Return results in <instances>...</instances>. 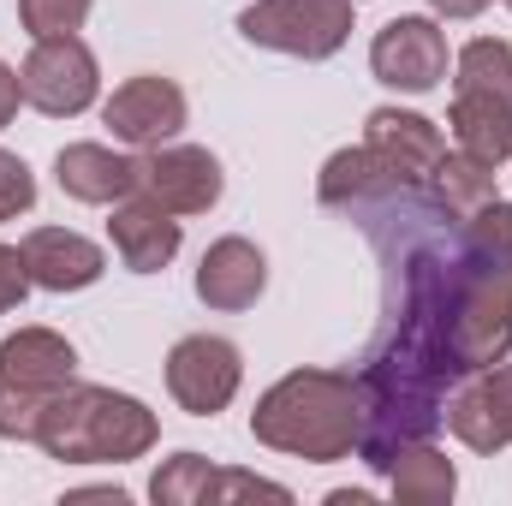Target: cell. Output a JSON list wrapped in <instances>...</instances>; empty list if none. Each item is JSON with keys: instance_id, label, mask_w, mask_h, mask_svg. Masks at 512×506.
Segmentation results:
<instances>
[{"instance_id": "cell-9", "label": "cell", "mask_w": 512, "mask_h": 506, "mask_svg": "<svg viewBox=\"0 0 512 506\" xmlns=\"http://www.w3.org/2000/svg\"><path fill=\"white\" fill-rule=\"evenodd\" d=\"M221 161L197 143H155L137 161V197L161 203L167 215H203L221 203Z\"/></svg>"}, {"instance_id": "cell-12", "label": "cell", "mask_w": 512, "mask_h": 506, "mask_svg": "<svg viewBox=\"0 0 512 506\" xmlns=\"http://www.w3.org/2000/svg\"><path fill=\"white\" fill-rule=\"evenodd\" d=\"M149 495L161 506H221V501H292L280 483H262L251 471H215L203 453H173L161 471H155V483H149Z\"/></svg>"}, {"instance_id": "cell-7", "label": "cell", "mask_w": 512, "mask_h": 506, "mask_svg": "<svg viewBox=\"0 0 512 506\" xmlns=\"http://www.w3.org/2000/svg\"><path fill=\"white\" fill-rule=\"evenodd\" d=\"M18 84H24V102L48 120H72L96 102L102 90V72H96V54L84 36H42L30 48V60L18 66Z\"/></svg>"}, {"instance_id": "cell-5", "label": "cell", "mask_w": 512, "mask_h": 506, "mask_svg": "<svg viewBox=\"0 0 512 506\" xmlns=\"http://www.w3.org/2000/svg\"><path fill=\"white\" fill-rule=\"evenodd\" d=\"M78 381V352L54 328H18L0 340V435L36 441V423L60 387Z\"/></svg>"}, {"instance_id": "cell-23", "label": "cell", "mask_w": 512, "mask_h": 506, "mask_svg": "<svg viewBox=\"0 0 512 506\" xmlns=\"http://www.w3.org/2000/svg\"><path fill=\"white\" fill-rule=\"evenodd\" d=\"M453 90H489V96H512V42L501 36H477L459 48V78Z\"/></svg>"}, {"instance_id": "cell-21", "label": "cell", "mask_w": 512, "mask_h": 506, "mask_svg": "<svg viewBox=\"0 0 512 506\" xmlns=\"http://www.w3.org/2000/svg\"><path fill=\"white\" fill-rule=\"evenodd\" d=\"M387 483H393V501L399 506H447L453 489H459V471H453V459H447L441 447L411 441V447L393 453Z\"/></svg>"}, {"instance_id": "cell-10", "label": "cell", "mask_w": 512, "mask_h": 506, "mask_svg": "<svg viewBox=\"0 0 512 506\" xmlns=\"http://www.w3.org/2000/svg\"><path fill=\"white\" fill-rule=\"evenodd\" d=\"M370 72L382 78L387 90L405 96H429L447 78V36L435 18H393L376 30L370 42Z\"/></svg>"}, {"instance_id": "cell-30", "label": "cell", "mask_w": 512, "mask_h": 506, "mask_svg": "<svg viewBox=\"0 0 512 506\" xmlns=\"http://www.w3.org/2000/svg\"><path fill=\"white\" fill-rule=\"evenodd\" d=\"M507 6H512V0H507Z\"/></svg>"}, {"instance_id": "cell-22", "label": "cell", "mask_w": 512, "mask_h": 506, "mask_svg": "<svg viewBox=\"0 0 512 506\" xmlns=\"http://www.w3.org/2000/svg\"><path fill=\"white\" fill-rule=\"evenodd\" d=\"M435 197H441V209L453 215V221H471L483 203H495V167L489 161H477V155H441V167H435Z\"/></svg>"}, {"instance_id": "cell-16", "label": "cell", "mask_w": 512, "mask_h": 506, "mask_svg": "<svg viewBox=\"0 0 512 506\" xmlns=\"http://www.w3.org/2000/svg\"><path fill=\"white\" fill-rule=\"evenodd\" d=\"M108 233H114V251L126 262L131 274H161L173 256H179V221L161 209V203H149V197H120L114 203V221H108Z\"/></svg>"}, {"instance_id": "cell-27", "label": "cell", "mask_w": 512, "mask_h": 506, "mask_svg": "<svg viewBox=\"0 0 512 506\" xmlns=\"http://www.w3.org/2000/svg\"><path fill=\"white\" fill-rule=\"evenodd\" d=\"M24 292H30L24 256L12 251V245H0V316H6V310H18V304H24Z\"/></svg>"}, {"instance_id": "cell-11", "label": "cell", "mask_w": 512, "mask_h": 506, "mask_svg": "<svg viewBox=\"0 0 512 506\" xmlns=\"http://www.w3.org/2000/svg\"><path fill=\"white\" fill-rule=\"evenodd\" d=\"M102 126L114 131L120 143H131V149H155V143L179 137V126H185V90H179L173 78H155V72L126 78V84L108 96Z\"/></svg>"}, {"instance_id": "cell-18", "label": "cell", "mask_w": 512, "mask_h": 506, "mask_svg": "<svg viewBox=\"0 0 512 506\" xmlns=\"http://www.w3.org/2000/svg\"><path fill=\"white\" fill-rule=\"evenodd\" d=\"M54 179L72 203H120L137 191V161L108 143H66L54 155Z\"/></svg>"}, {"instance_id": "cell-4", "label": "cell", "mask_w": 512, "mask_h": 506, "mask_svg": "<svg viewBox=\"0 0 512 506\" xmlns=\"http://www.w3.org/2000/svg\"><path fill=\"white\" fill-rule=\"evenodd\" d=\"M447 340H453V364L465 370H489L512 352V262L465 251L453 262L447 280Z\"/></svg>"}, {"instance_id": "cell-3", "label": "cell", "mask_w": 512, "mask_h": 506, "mask_svg": "<svg viewBox=\"0 0 512 506\" xmlns=\"http://www.w3.org/2000/svg\"><path fill=\"white\" fill-rule=\"evenodd\" d=\"M155 435H161V423L143 399L114 393V387H90V381L60 387L36 423V447L60 465H126L155 447Z\"/></svg>"}, {"instance_id": "cell-15", "label": "cell", "mask_w": 512, "mask_h": 506, "mask_svg": "<svg viewBox=\"0 0 512 506\" xmlns=\"http://www.w3.org/2000/svg\"><path fill=\"white\" fill-rule=\"evenodd\" d=\"M364 143L382 155L387 167L399 173V179H435V167H441V155H447V137L435 120H423V114H405V108H376L370 120H364Z\"/></svg>"}, {"instance_id": "cell-2", "label": "cell", "mask_w": 512, "mask_h": 506, "mask_svg": "<svg viewBox=\"0 0 512 506\" xmlns=\"http://www.w3.org/2000/svg\"><path fill=\"white\" fill-rule=\"evenodd\" d=\"M358 429H364V399H358V381L340 370H292L251 411V435L262 447L310 465L346 459L358 447Z\"/></svg>"}, {"instance_id": "cell-28", "label": "cell", "mask_w": 512, "mask_h": 506, "mask_svg": "<svg viewBox=\"0 0 512 506\" xmlns=\"http://www.w3.org/2000/svg\"><path fill=\"white\" fill-rule=\"evenodd\" d=\"M18 102H24V84H18L12 66H0V131H6V120L18 114Z\"/></svg>"}, {"instance_id": "cell-20", "label": "cell", "mask_w": 512, "mask_h": 506, "mask_svg": "<svg viewBox=\"0 0 512 506\" xmlns=\"http://www.w3.org/2000/svg\"><path fill=\"white\" fill-rule=\"evenodd\" d=\"M453 137L465 155L501 167L512 155V96H489V90H453Z\"/></svg>"}, {"instance_id": "cell-8", "label": "cell", "mask_w": 512, "mask_h": 506, "mask_svg": "<svg viewBox=\"0 0 512 506\" xmlns=\"http://www.w3.org/2000/svg\"><path fill=\"white\" fill-rule=\"evenodd\" d=\"M239 381H245V358H239V346L221 340V334H185V340L167 352V393H173L179 411H191V417L227 411L233 393H239Z\"/></svg>"}, {"instance_id": "cell-25", "label": "cell", "mask_w": 512, "mask_h": 506, "mask_svg": "<svg viewBox=\"0 0 512 506\" xmlns=\"http://www.w3.org/2000/svg\"><path fill=\"white\" fill-rule=\"evenodd\" d=\"M465 251L495 256V262H512V203H483L471 221H465Z\"/></svg>"}, {"instance_id": "cell-24", "label": "cell", "mask_w": 512, "mask_h": 506, "mask_svg": "<svg viewBox=\"0 0 512 506\" xmlns=\"http://www.w3.org/2000/svg\"><path fill=\"white\" fill-rule=\"evenodd\" d=\"M90 18V0H18V24L42 42V36H78Z\"/></svg>"}, {"instance_id": "cell-6", "label": "cell", "mask_w": 512, "mask_h": 506, "mask_svg": "<svg viewBox=\"0 0 512 506\" xmlns=\"http://www.w3.org/2000/svg\"><path fill=\"white\" fill-rule=\"evenodd\" d=\"M358 0H256L239 12V36L292 60H328L352 36Z\"/></svg>"}, {"instance_id": "cell-29", "label": "cell", "mask_w": 512, "mask_h": 506, "mask_svg": "<svg viewBox=\"0 0 512 506\" xmlns=\"http://www.w3.org/2000/svg\"><path fill=\"white\" fill-rule=\"evenodd\" d=\"M441 18H477V12H489L495 0H429Z\"/></svg>"}, {"instance_id": "cell-1", "label": "cell", "mask_w": 512, "mask_h": 506, "mask_svg": "<svg viewBox=\"0 0 512 506\" xmlns=\"http://www.w3.org/2000/svg\"><path fill=\"white\" fill-rule=\"evenodd\" d=\"M447 280H453L447 256H417L405 268L399 316L358 376V399H364L358 453L376 471L393 465L399 447L429 441L435 423L447 417L441 399H447V381L459 376L453 340H447Z\"/></svg>"}, {"instance_id": "cell-26", "label": "cell", "mask_w": 512, "mask_h": 506, "mask_svg": "<svg viewBox=\"0 0 512 506\" xmlns=\"http://www.w3.org/2000/svg\"><path fill=\"white\" fill-rule=\"evenodd\" d=\"M30 209H36V179L12 149H0V221H18Z\"/></svg>"}, {"instance_id": "cell-13", "label": "cell", "mask_w": 512, "mask_h": 506, "mask_svg": "<svg viewBox=\"0 0 512 506\" xmlns=\"http://www.w3.org/2000/svg\"><path fill=\"white\" fill-rule=\"evenodd\" d=\"M447 429H453L471 453H501V447H512V364L507 358L489 364V370H477L471 387L453 393Z\"/></svg>"}, {"instance_id": "cell-14", "label": "cell", "mask_w": 512, "mask_h": 506, "mask_svg": "<svg viewBox=\"0 0 512 506\" xmlns=\"http://www.w3.org/2000/svg\"><path fill=\"white\" fill-rule=\"evenodd\" d=\"M18 256H24L30 286H42V292H84V286H96L102 268H108L102 245H90V239L72 233V227H36V233H24Z\"/></svg>"}, {"instance_id": "cell-17", "label": "cell", "mask_w": 512, "mask_h": 506, "mask_svg": "<svg viewBox=\"0 0 512 506\" xmlns=\"http://www.w3.org/2000/svg\"><path fill=\"white\" fill-rule=\"evenodd\" d=\"M268 286V256L256 251L251 239H215L203 251V268H197V298L209 310H251Z\"/></svg>"}, {"instance_id": "cell-19", "label": "cell", "mask_w": 512, "mask_h": 506, "mask_svg": "<svg viewBox=\"0 0 512 506\" xmlns=\"http://www.w3.org/2000/svg\"><path fill=\"white\" fill-rule=\"evenodd\" d=\"M405 185H411V179H399L370 143H358V149L328 155V167H322V179H316V197H322L328 209H364V203H387V197L405 191Z\"/></svg>"}]
</instances>
